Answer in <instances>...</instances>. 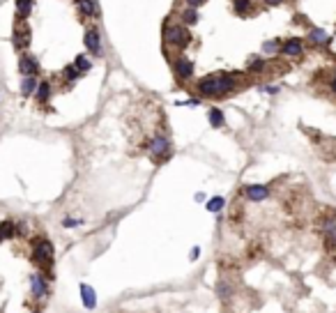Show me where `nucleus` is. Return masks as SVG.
Wrapping results in <instances>:
<instances>
[{"label":"nucleus","instance_id":"nucleus-1","mask_svg":"<svg viewBox=\"0 0 336 313\" xmlns=\"http://www.w3.org/2000/svg\"><path fill=\"white\" fill-rule=\"evenodd\" d=\"M239 74H228V71H219V74H210L198 79L194 86L198 97H210V99H223L230 97L235 90L239 88L237 83Z\"/></svg>","mask_w":336,"mask_h":313},{"label":"nucleus","instance_id":"nucleus-2","mask_svg":"<svg viewBox=\"0 0 336 313\" xmlns=\"http://www.w3.org/2000/svg\"><path fill=\"white\" fill-rule=\"evenodd\" d=\"M53 258H55V249L53 244L49 242L46 238H37L33 242V263L39 267V272H42L46 279H53L51 276V270H53Z\"/></svg>","mask_w":336,"mask_h":313},{"label":"nucleus","instance_id":"nucleus-3","mask_svg":"<svg viewBox=\"0 0 336 313\" xmlns=\"http://www.w3.org/2000/svg\"><path fill=\"white\" fill-rule=\"evenodd\" d=\"M191 39L194 37L189 33V26H185V23H171V19H166V23H163V44L166 46L185 51L191 44Z\"/></svg>","mask_w":336,"mask_h":313},{"label":"nucleus","instance_id":"nucleus-4","mask_svg":"<svg viewBox=\"0 0 336 313\" xmlns=\"http://www.w3.org/2000/svg\"><path fill=\"white\" fill-rule=\"evenodd\" d=\"M171 154H173V147H171V140H168V136L163 134H157L154 138L147 143V156H150V162L154 164H163L171 159Z\"/></svg>","mask_w":336,"mask_h":313},{"label":"nucleus","instance_id":"nucleus-5","mask_svg":"<svg viewBox=\"0 0 336 313\" xmlns=\"http://www.w3.org/2000/svg\"><path fill=\"white\" fill-rule=\"evenodd\" d=\"M173 71H175V76H178V81L187 83V81L194 79L196 67H194V62H191V58H187V55H178V58L173 60Z\"/></svg>","mask_w":336,"mask_h":313},{"label":"nucleus","instance_id":"nucleus-6","mask_svg":"<svg viewBox=\"0 0 336 313\" xmlns=\"http://www.w3.org/2000/svg\"><path fill=\"white\" fill-rule=\"evenodd\" d=\"M30 290H33V297H35V299L44 302V299L51 295L49 279H46L42 272H39V274H33V276H30Z\"/></svg>","mask_w":336,"mask_h":313},{"label":"nucleus","instance_id":"nucleus-7","mask_svg":"<svg viewBox=\"0 0 336 313\" xmlns=\"http://www.w3.org/2000/svg\"><path fill=\"white\" fill-rule=\"evenodd\" d=\"M83 44H86V49L90 51V55L99 58L104 53V46H102V35H99L97 28H88L86 35H83Z\"/></svg>","mask_w":336,"mask_h":313},{"label":"nucleus","instance_id":"nucleus-8","mask_svg":"<svg viewBox=\"0 0 336 313\" xmlns=\"http://www.w3.org/2000/svg\"><path fill=\"white\" fill-rule=\"evenodd\" d=\"M304 51H306V44L302 37H290L286 42H281V51L279 53L286 55V58H302Z\"/></svg>","mask_w":336,"mask_h":313},{"label":"nucleus","instance_id":"nucleus-9","mask_svg":"<svg viewBox=\"0 0 336 313\" xmlns=\"http://www.w3.org/2000/svg\"><path fill=\"white\" fill-rule=\"evenodd\" d=\"M74 5H76V12H78L83 19H97L99 17L97 0H74Z\"/></svg>","mask_w":336,"mask_h":313},{"label":"nucleus","instance_id":"nucleus-10","mask_svg":"<svg viewBox=\"0 0 336 313\" xmlns=\"http://www.w3.org/2000/svg\"><path fill=\"white\" fill-rule=\"evenodd\" d=\"M19 71L21 76H37L39 74V60L35 55H21L19 58Z\"/></svg>","mask_w":336,"mask_h":313},{"label":"nucleus","instance_id":"nucleus-11","mask_svg":"<svg viewBox=\"0 0 336 313\" xmlns=\"http://www.w3.org/2000/svg\"><path fill=\"white\" fill-rule=\"evenodd\" d=\"M244 196L251 200V203H261L270 196V189H267L265 184H246L244 187Z\"/></svg>","mask_w":336,"mask_h":313},{"label":"nucleus","instance_id":"nucleus-12","mask_svg":"<svg viewBox=\"0 0 336 313\" xmlns=\"http://www.w3.org/2000/svg\"><path fill=\"white\" fill-rule=\"evenodd\" d=\"M37 88H39L37 76H23V79H21V95H23V97H35Z\"/></svg>","mask_w":336,"mask_h":313},{"label":"nucleus","instance_id":"nucleus-13","mask_svg":"<svg viewBox=\"0 0 336 313\" xmlns=\"http://www.w3.org/2000/svg\"><path fill=\"white\" fill-rule=\"evenodd\" d=\"M81 299H83V306L93 311L97 306V292H95V288H90L88 283H81Z\"/></svg>","mask_w":336,"mask_h":313},{"label":"nucleus","instance_id":"nucleus-14","mask_svg":"<svg viewBox=\"0 0 336 313\" xmlns=\"http://www.w3.org/2000/svg\"><path fill=\"white\" fill-rule=\"evenodd\" d=\"M14 46H17V51H26L30 46V28H19L17 35H14Z\"/></svg>","mask_w":336,"mask_h":313},{"label":"nucleus","instance_id":"nucleus-15","mask_svg":"<svg viewBox=\"0 0 336 313\" xmlns=\"http://www.w3.org/2000/svg\"><path fill=\"white\" fill-rule=\"evenodd\" d=\"M306 39H309L311 44H315V46H327V44H329V35H327L322 28H311Z\"/></svg>","mask_w":336,"mask_h":313},{"label":"nucleus","instance_id":"nucleus-16","mask_svg":"<svg viewBox=\"0 0 336 313\" xmlns=\"http://www.w3.org/2000/svg\"><path fill=\"white\" fill-rule=\"evenodd\" d=\"M233 12L237 17H251L254 14V0H233Z\"/></svg>","mask_w":336,"mask_h":313},{"label":"nucleus","instance_id":"nucleus-17","mask_svg":"<svg viewBox=\"0 0 336 313\" xmlns=\"http://www.w3.org/2000/svg\"><path fill=\"white\" fill-rule=\"evenodd\" d=\"M207 120H210V127H212V129H221L223 124H226V115H223L221 108H210Z\"/></svg>","mask_w":336,"mask_h":313},{"label":"nucleus","instance_id":"nucleus-18","mask_svg":"<svg viewBox=\"0 0 336 313\" xmlns=\"http://www.w3.org/2000/svg\"><path fill=\"white\" fill-rule=\"evenodd\" d=\"M180 19H182L185 26H196V23L201 21V14H198V10H194V7H185V10L180 12Z\"/></svg>","mask_w":336,"mask_h":313},{"label":"nucleus","instance_id":"nucleus-19","mask_svg":"<svg viewBox=\"0 0 336 313\" xmlns=\"http://www.w3.org/2000/svg\"><path fill=\"white\" fill-rule=\"evenodd\" d=\"M33 7H35V0H17V17L21 19V21H26V19L30 17Z\"/></svg>","mask_w":336,"mask_h":313},{"label":"nucleus","instance_id":"nucleus-20","mask_svg":"<svg viewBox=\"0 0 336 313\" xmlns=\"http://www.w3.org/2000/svg\"><path fill=\"white\" fill-rule=\"evenodd\" d=\"M35 97H37V102H49L51 99V83L49 81H39V88L37 92H35Z\"/></svg>","mask_w":336,"mask_h":313},{"label":"nucleus","instance_id":"nucleus-21","mask_svg":"<svg viewBox=\"0 0 336 313\" xmlns=\"http://www.w3.org/2000/svg\"><path fill=\"white\" fill-rule=\"evenodd\" d=\"M217 295L221 297L223 302H228V299L233 297V286H230V283H228L226 279H221V281L217 283Z\"/></svg>","mask_w":336,"mask_h":313},{"label":"nucleus","instance_id":"nucleus-22","mask_svg":"<svg viewBox=\"0 0 336 313\" xmlns=\"http://www.w3.org/2000/svg\"><path fill=\"white\" fill-rule=\"evenodd\" d=\"M223 205H226V198H223V196H214V198L207 200V212L217 214V212L223 210Z\"/></svg>","mask_w":336,"mask_h":313},{"label":"nucleus","instance_id":"nucleus-23","mask_svg":"<svg viewBox=\"0 0 336 313\" xmlns=\"http://www.w3.org/2000/svg\"><path fill=\"white\" fill-rule=\"evenodd\" d=\"M74 65L78 67V71H81V74H88V71L93 69V60L88 58V55H76Z\"/></svg>","mask_w":336,"mask_h":313},{"label":"nucleus","instance_id":"nucleus-24","mask_svg":"<svg viewBox=\"0 0 336 313\" xmlns=\"http://www.w3.org/2000/svg\"><path fill=\"white\" fill-rule=\"evenodd\" d=\"M279 51H281V39H267V42H263V53L265 55L279 53Z\"/></svg>","mask_w":336,"mask_h":313},{"label":"nucleus","instance_id":"nucleus-25","mask_svg":"<svg viewBox=\"0 0 336 313\" xmlns=\"http://www.w3.org/2000/svg\"><path fill=\"white\" fill-rule=\"evenodd\" d=\"M17 235V223L12 221H5L3 226H0V240H10Z\"/></svg>","mask_w":336,"mask_h":313},{"label":"nucleus","instance_id":"nucleus-26","mask_svg":"<svg viewBox=\"0 0 336 313\" xmlns=\"http://www.w3.org/2000/svg\"><path fill=\"white\" fill-rule=\"evenodd\" d=\"M246 69L251 71V74H258V71L265 69V58H251L249 62H246Z\"/></svg>","mask_w":336,"mask_h":313},{"label":"nucleus","instance_id":"nucleus-27","mask_svg":"<svg viewBox=\"0 0 336 313\" xmlns=\"http://www.w3.org/2000/svg\"><path fill=\"white\" fill-rule=\"evenodd\" d=\"M62 76H65L67 81H78L83 74L78 71V67H76V65H67L65 69H62Z\"/></svg>","mask_w":336,"mask_h":313},{"label":"nucleus","instance_id":"nucleus-28","mask_svg":"<svg viewBox=\"0 0 336 313\" xmlns=\"http://www.w3.org/2000/svg\"><path fill=\"white\" fill-rule=\"evenodd\" d=\"M81 219H71V216H67V219H65V221H62V226H65V228H76V226H81Z\"/></svg>","mask_w":336,"mask_h":313},{"label":"nucleus","instance_id":"nucleus-29","mask_svg":"<svg viewBox=\"0 0 336 313\" xmlns=\"http://www.w3.org/2000/svg\"><path fill=\"white\" fill-rule=\"evenodd\" d=\"M187 7H194V10H198V7H203L207 3V0H185Z\"/></svg>","mask_w":336,"mask_h":313},{"label":"nucleus","instance_id":"nucleus-30","mask_svg":"<svg viewBox=\"0 0 336 313\" xmlns=\"http://www.w3.org/2000/svg\"><path fill=\"white\" fill-rule=\"evenodd\" d=\"M329 92L336 97V69H334V74H331V79H329Z\"/></svg>","mask_w":336,"mask_h":313},{"label":"nucleus","instance_id":"nucleus-31","mask_svg":"<svg viewBox=\"0 0 336 313\" xmlns=\"http://www.w3.org/2000/svg\"><path fill=\"white\" fill-rule=\"evenodd\" d=\"M198 256H201V247H194V249H191V254H189V258H191V260H196Z\"/></svg>","mask_w":336,"mask_h":313},{"label":"nucleus","instance_id":"nucleus-32","mask_svg":"<svg viewBox=\"0 0 336 313\" xmlns=\"http://www.w3.org/2000/svg\"><path fill=\"white\" fill-rule=\"evenodd\" d=\"M263 90H265V92H270V95H277V92H279V88H277V86H265Z\"/></svg>","mask_w":336,"mask_h":313},{"label":"nucleus","instance_id":"nucleus-33","mask_svg":"<svg viewBox=\"0 0 336 313\" xmlns=\"http://www.w3.org/2000/svg\"><path fill=\"white\" fill-rule=\"evenodd\" d=\"M194 198L201 203V200H205V194H203V191H198V194H194Z\"/></svg>","mask_w":336,"mask_h":313},{"label":"nucleus","instance_id":"nucleus-34","mask_svg":"<svg viewBox=\"0 0 336 313\" xmlns=\"http://www.w3.org/2000/svg\"><path fill=\"white\" fill-rule=\"evenodd\" d=\"M265 3H267V5H281L283 0H265Z\"/></svg>","mask_w":336,"mask_h":313},{"label":"nucleus","instance_id":"nucleus-35","mask_svg":"<svg viewBox=\"0 0 336 313\" xmlns=\"http://www.w3.org/2000/svg\"><path fill=\"white\" fill-rule=\"evenodd\" d=\"M35 313H39V311H35Z\"/></svg>","mask_w":336,"mask_h":313}]
</instances>
